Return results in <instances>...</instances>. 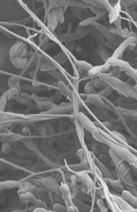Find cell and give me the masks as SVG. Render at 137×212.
<instances>
[{"instance_id": "obj_19", "label": "cell", "mask_w": 137, "mask_h": 212, "mask_svg": "<svg viewBox=\"0 0 137 212\" xmlns=\"http://www.w3.org/2000/svg\"><path fill=\"white\" fill-rule=\"evenodd\" d=\"M54 211H60V212L68 211V207L63 206V205L61 204V203H56L54 204Z\"/></svg>"}, {"instance_id": "obj_24", "label": "cell", "mask_w": 137, "mask_h": 212, "mask_svg": "<svg viewBox=\"0 0 137 212\" xmlns=\"http://www.w3.org/2000/svg\"><path fill=\"white\" fill-rule=\"evenodd\" d=\"M96 204L97 206L99 207V208L102 211H108V208H107L106 204H105V203L102 200H97Z\"/></svg>"}, {"instance_id": "obj_26", "label": "cell", "mask_w": 137, "mask_h": 212, "mask_svg": "<svg viewBox=\"0 0 137 212\" xmlns=\"http://www.w3.org/2000/svg\"><path fill=\"white\" fill-rule=\"evenodd\" d=\"M2 150L4 153H5V154H8V153H11L12 149H11V145H10L8 142H5L4 143L3 145H2Z\"/></svg>"}, {"instance_id": "obj_21", "label": "cell", "mask_w": 137, "mask_h": 212, "mask_svg": "<svg viewBox=\"0 0 137 212\" xmlns=\"http://www.w3.org/2000/svg\"><path fill=\"white\" fill-rule=\"evenodd\" d=\"M32 204L35 206V208H47L46 204H45L42 200H40L39 198H37V197H36V198L33 200Z\"/></svg>"}, {"instance_id": "obj_28", "label": "cell", "mask_w": 137, "mask_h": 212, "mask_svg": "<svg viewBox=\"0 0 137 212\" xmlns=\"http://www.w3.org/2000/svg\"><path fill=\"white\" fill-rule=\"evenodd\" d=\"M93 88H94L93 82H90V83H88V84H86V86H85V91H86V92L90 93V92H91L93 90Z\"/></svg>"}, {"instance_id": "obj_27", "label": "cell", "mask_w": 137, "mask_h": 212, "mask_svg": "<svg viewBox=\"0 0 137 212\" xmlns=\"http://www.w3.org/2000/svg\"><path fill=\"white\" fill-rule=\"evenodd\" d=\"M8 94H7V92L5 94H4L2 95V98H1V108H2V110L3 111L5 110V107L7 104V100H8Z\"/></svg>"}, {"instance_id": "obj_20", "label": "cell", "mask_w": 137, "mask_h": 212, "mask_svg": "<svg viewBox=\"0 0 137 212\" xmlns=\"http://www.w3.org/2000/svg\"><path fill=\"white\" fill-rule=\"evenodd\" d=\"M54 59H55L56 61L59 63H63L64 62L67 61L66 55L63 53H58L55 57H54Z\"/></svg>"}, {"instance_id": "obj_31", "label": "cell", "mask_w": 137, "mask_h": 212, "mask_svg": "<svg viewBox=\"0 0 137 212\" xmlns=\"http://www.w3.org/2000/svg\"><path fill=\"white\" fill-rule=\"evenodd\" d=\"M100 159L102 160V161L105 162H108L109 161V157L107 155H102L100 156Z\"/></svg>"}, {"instance_id": "obj_3", "label": "cell", "mask_w": 137, "mask_h": 212, "mask_svg": "<svg viewBox=\"0 0 137 212\" xmlns=\"http://www.w3.org/2000/svg\"><path fill=\"white\" fill-rule=\"evenodd\" d=\"M78 116H79V120L81 124L83 125V127H85V128H86L87 130H89L91 133H93L96 130V126L91 122V121L89 118L85 116V115H83L82 113H79Z\"/></svg>"}, {"instance_id": "obj_8", "label": "cell", "mask_w": 137, "mask_h": 212, "mask_svg": "<svg viewBox=\"0 0 137 212\" xmlns=\"http://www.w3.org/2000/svg\"><path fill=\"white\" fill-rule=\"evenodd\" d=\"M11 59L13 65L17 69H23L28 63V60L23 57H11Z\"/></svg>"}, {"instance_id": "obj_30", "label": "cell", "mask_w": 137, "mask_h": 212, "mask_svg": "<svg viewBox=\"0 0 137 212\" xmlns=\"http://www.w3.org/2000/svg\"><path fill=\"white\" fill-rule=\"evenodd\" d=\"M49 210L46 209V208H35L34 209V211L35 212H42V211H48Z\"/></svg>"}, {"instance_id": "obj_9", "label": "cell", "mask_w": 137, "mask_h": 212, "mask_svg": "<svg viewBox=\"0 0 137 212\" xmlns=\"http://www.w3.org/2000/svg\"><path fill=\"white\" fill-rule=\"evenodd\" d=\"M88 101H89L91 104L96 106H98V107H105V103L101 99L100 96L97 95V94H90L88 96Z\"/></svg>"}, {"instance_id": "obj_16", "label": "cell", "mask_w": 137, "mask_h": 212, "mask_svg": "<svg viewBox=\"0 0 137 212\" xmlns=\"http://www.w3.org/2000/svg\"><path fill=\"white\" fill-rule=\"evenodd\" d=\"M8 85L10 89H20V85H19V80L16 77H13L8 80Z\"/></svg>"}, {"instance_id": "obj_22", "label": "cell", "mask_w": 137, "mask_h": 212, "mask_svg": "<svg viewBox=\"0 0 137 212\" xmlns=\"http://www.w3.org/2000/svg\"><path fill=\"white\" fill-rule=\"evenodd\" d=\"M46 190L45 188H42V187H37L36 190L34 192V194H35L36 197L37 198H39L41 197H44L45 194H46Z\"/></svg>"}, {"instance_id": "obj_25", "label": "cell", "mask_w": 137, "mask_h": 212, "mask_svg": "<svg viewBox=\"0 0 137 212\" xmlns=\"http://www.w3.org/2000/svg\"><path fill=\"white\" fill-rule=\"evenodd\" d=\"M113 91V89L111 87H106L105 89H102V91L99 92V95H102V96H108L110 94L112 93V92Z\"/></svg>"}, {"instance_id": "obj_13", "label": "cell", "mask_w": 137, "mask_h": 212, "mask_svg": "<svg viewBox=\"0 0 137 212\" xmlns=\"http://www.w3.org/2000/svg\"><path fill=\"white\" fill-rule=\"evenodd\" d=\"M37 105H38L39 108L42 109V110H52V109H54V107H56L54 103L48 101H37Z\"/></svg>"}, {"instance_id": "obj_23", "label": "cell", "mask_w": 137, "mask_h": 212, "mask_svg": "<svg viewBox=\"0 0 137 212\" xmlns=\"http://www.w3.org/2000/svg\"><path fill=\"white\" fill-rule=\"evenodd\" d=\"M126 73L128 74V75L131 76V77H132L133 78H134L136 81H137V70L136 69H133L129 67V68L126 70Z\"/></svg>"}, {"instance_id": "obj_14", "label": "cell", "mask_w": 137, "mask_h": 212, "mask_svg": "<svg viewBox=\"0 0 137 212\" xmlns=\"http://www.w3.org/2000/svg\"><path fill=\"white\" fill-rule=\"evenodd\" d=\"M59 89H60L61 92L62 93V94L67 96V97H72V92L71 91L69 88L64 84V82H59Z\"/></svg>"}, {"instance_id": "obj_4", "label": "cell", "mask_w": 137, "mask_h": 212, "mask_svg": "<svg viewBox=\"0 0 137 212\" xmlns=\"http://www.w3.org/2000/svg\"><path fill=\"white\" fill-rule=\"evenodd\" d=\"M23 185V182L20 181H15V180H8V181L2 182H1V189H13V188H21Z\"/></svg>"}, {"instance_id": "obj_1", "label": "cell", "mask_w": 137, "mask_h": 212, "mask_svg": "<svg viewBox=\"0 0 137 212\" xmlns=\"http://www.w3.org/2000/svg\"><path fill=\"white\" fill-rule=\"evenodd\" d=\"M42 185L51 191L54 192L56 194H61L60 185L59 184L56 179L45 178L42 180Z\"/></svg>"}, {"instance_id": "obj_15", "label": "cell", "mask_w": 137, "mask_h": 212, "mask_svg": "<svg viewBox=\"0 0 137 212\" xmlns=\"http://www.w3.org/2000/svg\"><path fill=\"white\" fill-rule=\"evenodd\" d=\"M76 64L78 68H79L81 70L84 71H88V72L93 68V66L91 64L85 62V61H77Z\"/></svg>"}, {"instance_id": "obj_5", "label": "cell", "mask_w": 137, "mask_h": 212, "mask_svg": "<svg viewBox=\"0 0 137 212\" xmlns=\"http://www.w3.org/2000/svg\"><path fill=\"white\" fill-rule=\"evenodd\" d=\"M79 180H80L81 181H82V182L84 184V185L88 187L89 191L90 190H92L94 188V184L92 180H91V177H90L85 172H79Z\"/></svg>"}, {"instance_id": "obj_10", "label": "cell", "mask_w": 137, "mask_h": 212, "mask_svg": "<svg viewBox=\"0 0 137 212\" xmlns=\"http://www.w3.org/2000/svg\"><path fill=\"white\" fill-rule=\"evenodd\" d=\"M110 64L106 63L103 66H96V67H93L89 71H88V74L91 76L96 75V74H98L99 73L102 72V71H107V70L109 69Z\"/></svg>"}, {"instance_id": "obj_32", "label": "cell", "mask_w": 137, "mask_h": 212, "mask_svg": "<svg viewBox=\"0 0 137 212\" xmlns=\"http://www.w3.org/2000/svg\"><path fill=\"white\" fill-rule=\"evenodd\" d=\"M134 162H135V163H136V165H137V159H135V161Z\"/></svg>"}, {"instance_id": "obj_7", "label": "cell", "mask_w": 137, "mask_h": 212, "mask_svg": "<svg viewBox=\"0 0 137 212\" xmlns=\"http://www.w3.org/2000/svg\"><path fill=\"white\" fill-rule=\"evenodd\" d=\"M73 110L72 106H68V107H54L52 110L48 112L49 114H65V113L70 112Z\"/></svg>"}, {"instance_id": "obj_6", "label": "cell", "mask_w": 137, "mask_h": 212, "mask_svg": "<svg viewBox=\"0 0 137 212\" xmlns=\"http://www.w3.org/2000/svg\"><path fill=\"white\" fill-rule=\"evenodd\" d=\"M122 197L124 200H126L131 206L134 208H137V197L131 194V192L128 190H123L122 191Z\"/></svg>"}, {"instance_id": "obj_11", "label": "cell", "mask_w": 137, "mask_h": 212, "mask_svg": "<svg viewBox=\"0 0 137 212\" xmlns=\"http://www.w3.org/2000/svg\"><path fill=\"white\" fill-rule=\"evenodd\" d=\"M19 196V199H20L21 201L25 203H32L33 200L36 198L35 194L32 192H26V193H24V194H22Z\"/></svg>"}, {"instance_id": "obj_29", "label": "cell", "mask_w": 137, "mask_h": 212, "mask_svg": "<svg viewBox=\"0 0 137 212\" xmlns=\"http://www.w3.org/2000/svg\"><path fill=\"white\" fill-rule=\"evenodd\" d=\"M68 211H73V212H75V211H79V208L76 207L74 204L71 205V206H68Z\"/></svg>"}, {"instance_id": "obj_12", "label": "cell", "mask_w": 137, "mask_h": 212, "mask_svg": "<svg viewBox=\"0 0 137 212\" xmlns=\"http://www.w3.org/2000/svg\"><path fill=\"white\" fill-rule=\"evenodd\" d=\"M20 135L10 132V133H5V134H2V139L3 140V141L8 142V141H16V140H18L19 138H20Z\"/></svg>"}, {"instance_id": "obj_18", "label": "cell", "mask_w": 137, "mask_h": 212, "mask_svg": "<svg viewBox=\"0 0 137 212\" xmlns=\"http://www.w3.org/2000/svg\"><path fill=\"white\" fill-rule=\"evenodd\" d=\"M119 5H117L116 6L114 7L111 10V12H110V20L112 22V21L116 20V19L117 18V16L119 14Z\"/></svg>"}, {"instance_id": "obj_17", "label": "cell", "mask_w": 137, "mask_h": 212, "mask_svg": "<svg viewBox=\"0 0 137 212\" xmlns=\"http://www.w3.org/2000/svg\"><path fill=\"white\" fill-rule=\"evenodd\" d=\"M93 85L96 89H104L108 87V83L103 81V80H96L93 81Z\"/></svg>"}, {"instance_id": "obj_2", "label": "cell", "mask_w": 137, "mask_h": 212, "mask_svg": "<svg viewBox=\"0 0 137 212\" xmlns=\"http://www.w3.org/2000/svg\"><path fill=\"white\" fill-rule=\"evenodd\" d=\"M26 45L22 43H19L14 45L10 51V55L11 57H22L26 53Z\"/></svg>"}]
</instances>
